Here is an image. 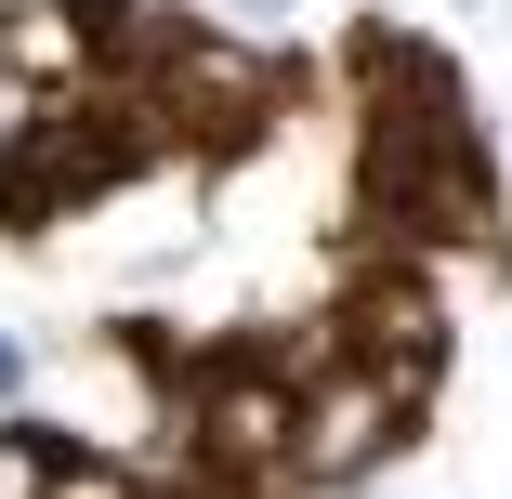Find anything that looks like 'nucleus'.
Masks as SVG:
<instances>
[{
  "label": "nucleus",
  "mask_w": 512,
  "mask_h": 499,
  "mask_svg": "<svg viewBox=\"0 0 512 499\" xmlns=\"http://www.w3.org/2000/svg\"><path fill=\"white\" fill-rule=\"evenodd\" d=\"M407 434H421V394L394 368H355L329 342V368H302V434H289V473L302 486H368Z\"/></svg>",
  "instance_id": "nucleus-1"
},
{
  "label": "nucleus",
  "mask_w": 512,
  "mask_h": 499,
  "mask_svg": "<svg viewBox=\"0 0 512 499\" xmlns=\"http://www.w3.org/2000/svg\"><path fill=\"white\" fill-rule=\"evenodd\" d=\"M92 27H106V14H79V0H14V14H0V66L53 92V79L92 66Z\"/></svg>",
  "instance_id": "nucleus-2"
},
{
  "label": "nucleus",
  "mask_w": 512,
  "mask_h": 499,
  "mask_svg": "<svg viewBox=\"0 0 512 499\" xmlns=\"http://www.w3.org/2000/svg\"><path fill=\"white\" fill-rule=\"evenodd\" d=\"M66 486V447L53 434H0V499H53Z\"/></svg>",
  "instance_id": "nucleus-3"
},
{
  "label": "nucleus",
  "mask_w": 512,
  "mask_h": 499,
  "mask_svg": "<svg viewBox=\"0 0 512 499\" xmlns=\"http://www.w3.org/2000/svg\"><path fill=\"white\" fill-rule=\"evenodd\" d=\"M53 499H145V486H132V473H79V460H66V486H53Z\"/></svg>",
  "instance_id": "nucleus-4"
},
{
  "label": "nucleus",
  "mask_w": 512,
  "mask_h": 499,
  "mask_svg": "<svg viewBox=\"0 0 512 499\" xmlns=\"http://www.w3.org/2000/svg\"><path fill=\"white\" fill-rule=\"evenodd\" d=\"M14 394H27V342L0 329V408H14Z\"/></svg>",
  "instance_id": "nucleus-5"
}]
</instances>
